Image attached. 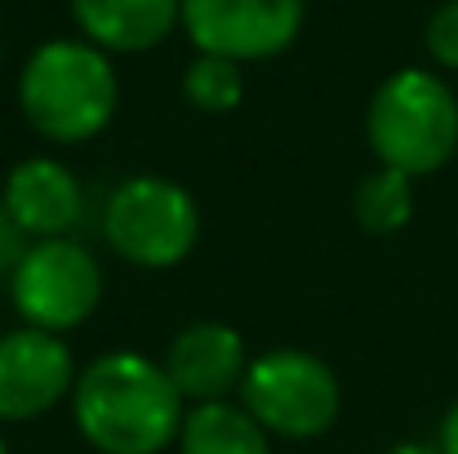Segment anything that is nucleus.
Masks as SVG:
<instances>
[{
  "label": "nucleus",
  "mask_w": 458,
  "mask_h": 454,
  "mask_svg": "<svg viewBox=\"0 0 458 454\" xmlns=\"http://www.w3.org/2000/svg\"><path fill=\"white\" fill-rule=\"evenodd\" d=\"M103 232L121 259L139 268H174L191 254L200 236V214L191 192H182L178 183L139 174L112 192L103 210Z\"/></svg>",
  "instance_id": "nucleus-4"
},
{
  "label": "nucleus",
  "mask_w": 458,
  "mask_h": 454,
  "mask_svg": "<svg viewBox=\"0 0 458 454\" xmlns=\"http://www.w3.org/2000/svg\"><path fill=\"white\" fill-rule=\"evenodd\" d=\"M0 454H9V446H4V437H0Z\"/></svg>",
  "instance_id": "nucleus-19"
},
{
  "label": "nucleus",
  "mask_w": 458,
  "mask_h": 454,
  "mask_svg": "<svg viewBox=\"0 0 458 454\" xmlns=\"http://www.w3.org/2000/svg\"><path fill=\"white\" fill-rule=\"evenodd\" d=\"M441 454H458V406L441 419V446H437Z\"/></svg>",
  "instance_id": "nucleus-17"
},
{
  "label": "nucleus",
  "mask_w": 458,
  "mask_h": 454,
  "mask_svg": "<svg viewBox=\"0 0 458 454\" xmlns=\"http://www.w3.org/2000/svg\"><path fill=\"white\" fill-rule=\"evenodd\" d=\"M76 428L103 454H160L182 433V397L139 352L98 356L72 388Z\"/></svg>",
  "instance_id": "nucleus-1"
},
{
  "label": "nucleus",
  "mask_w": 458,
  "mask_h": 454,
  "mask_svg": "<svg viewBox=\"0 0 458 454\" xmlns=\"http://www.w3.org/2000/svg\"><path fill=\"white\" fill-rule=\"evenodd\" d=\"M182 27L200 54L272 58L303 27V0H182Z\"/></svg>",
  "instance_id": "nucleus-7"
},
{
  "label": "nucleus",
  "mask_w": 458,
  "mask_h": 454,
  "mask_svg": "<svg viewBox=\"0 0 458 454\" xmlns=\"http://www.w3.org/2000/svg\"><path fill=\"white\" fill-rule=\"evenodd\" d=\"M241 397L259 428L281 437H320L338 419V379L303 347H276L250 361Z\"/></svg>",
  "instance_id": "nucleus-5"
},
{
  "label": "nucleus",
  "mask_w": 458,
  "mask_h": 454,
  "mask_svg": "<svg viewBox=\"0 0 458 454\" xmlns=\"http://www.w3.org/2000/svg\"><path fill=\"white\" fill-rule=\"evenodd\" d=\"M76 383L72 352L58 334L45 330H13L0 338V419L27 424L54 410Z\"/></svg>",
  "instance_id": "nucleus-8"
},
{
  "label": "nucleus",
  "mask_w": 458,
  "mask_h": 454,
  "mask_svg": "<svg viewBox=\"0 0 458 454\" xmlns=\"http://www.w3.org/2000/svg\"><path fill=\"white\" fill-rule=\"evenodd\" d=\"M72 9L94 45L139 54L174 31L182 0H72Z\"/></svg>",
  "instance_id": "nucleus-11"
},
{
  "label": "nucleus",
  "mask_w": 458,
  "mask_h": 454,
  "mask_svg": "<svg viewBox=\"0 0 458 454\" xmlns=\"http://www.w3.org/2000/svg\"><path fill=\"white\" fill-rule=\"evenodd\" d=\"M356 223L374 236H387V232H401L414 214V187H410V174L401 169H374L360 178L356 187Z\"/></svg>",
  "instance_id": "nucleus-13"
},
{
  "label": "nucleus",
  "mask_w": 458,
  "mask_h": 454,
  "mask_svg": "<svg viewBox=\"0 0 458 454\" xmlns=\"http://www.w3.org/2000/svg\"><path fill=\"white\" fill-rule=\"evenodd\" d=\"M9 290H13L18 316L31 330L58 334V330L81 325L98 307V299H103V272H98V259L85 245L58 236V241L27 245L22 263L9 277Z\"/></svg>",
  "instance_id": "nucleus-6"
},
{
  "label": "nucleus",
  "mask_w": 458,
  "mask_h": 454,
  "mask_svg": "<svg viewBox=\"0 0 458 454\" xmlns=\"http://www.w3.org/2000/svg\"><path fill=\"white\" fill-rule=\"evenodd\" d=\"M182 94L191 99V107L200 112H232L245 94V81H241V67L232 58H214V54H200L187 76H182Z\"/></svg>",
  "instance_id": "nucleus-14"
},
{
  "label": "nucleus",
  "mask_w": 458,
  "mask_h": 454,
  "mask_svg": "<svg viewBox=\"0 0 458 454\" xmlns=\"http://www.w3.org/2000/svg\"><path fill=\"white\" fill-rule=\"evenodd\" d=\"M178 441H182V454H272L259 419L241 406H227V401L196 406L182 419Z\"/></svg>",
  "instance_id": "nucleus-12"
},
{
  "label": "nucleus",
  "mask_w": 458,
  "mask_h": 454,
  "mask_svg": "<svg viewBox=\"0 0 458 454\" xmlns=\"http://www.w3.org/2000/svg\"><path fill=\"white\" fill-rule=\"evenodd\" d=\"M365 130L387 169L432 174L458 151V99L441 76L405 67L374 90Z\"/></svg>",
  "instance_id": "nucleus-3"
},
{
  "label": "nucleus",
  "mask_w": 458,
  "mask_h": 454,
  "mask_svg": "<svg viewBox=\"0 0 458 454\" xmlns=\"http://www.w3.org/2000/svg\"><path fill=\"white\" fill-rule=\"evenodd\" d=\"M27 125L54 143H85L107 130L116 112V72L103 49L81 40L40 45L18 81Z\"/></svg>",
  "instance_id": "nucleus-2"
},
{
  "label": "nucleus",
  "mask_w": 458,
  "mask_h": 454,
  "mask_svg": "<svg viewBox=\"0 0 458 454\" xmlns=\"http://www.w3.org/2000/svg\"><path fill=\"white\" fill-rule=\"evenodd\" d=\"M428 49L441 67H458V0L441 4L428 22Z\"/></svg>",
  "instance_id": "nucleus-15"
},
{
  "label": "nucleus",
  "mask_w": 458,
  "mask_h": 454,
  "mask_svg": "<svg viewBox=\"0 0 458 454\" xmlns=\"http://www.w3.org/2000/svg\"><path fill=\"white\" fill-rule=\"evenodd\" d=\"M387 454H441V450H432V446H414V441H410V446H396V450H387Z\"/></svg>",
  "instance_id": "nucleus-18"
},
{
  "label": "nucleus",
  "mask_w": 458,
  "mask_h": 454,
  "mask_svg": "<svg viewBox=\"0 0 458 454\" xmlns=\"http://www.w3.org/2000/svg\"><path fill=\"white\" fill-rule=\"evenodd\" d=\"M245 370H250L245 338L218 321H200V325L182 330L165 356V374H169L174 392L182 401H200V406L223 401L232 388H241Z\"/></svg>",
  "instance_id": "nucleus-9"
},
{
  "label": "nucleus",
  "mask_w": 458,
  "mask_h": 454,
  "mask_svg": "<svg viewBox=\"0 0 458 454\" xmlns=\"http://www.w3.org/2000/svg\"><path fill=\"white\" fill-rule=\"evenodd\" d=\"M0 205L22 227V236H36V241H58L63 232H72L81 223L76 174L63 160H54V156L18 160L9 169V178H4Z\"/></svg>",
  "instance_id": "nucleus-10"
},
{
  "label": "nucleus",
  "mask_w": 458,
  "mask_h": 454,
  "mask_svg": "<svg viewBox=\"0 0 458 454\" xmlns=\"http://www.w3.org/2000/svg\"><path fill=\"white\" fill-rule=\"evenodd\" d=\"M22 254H27V236H22V227L9 218V210L0 205V277H4V272L13 277V268L22 263Z\"/></svg>",
  "instance_id": "nucleus-16"
}]
</instances>
